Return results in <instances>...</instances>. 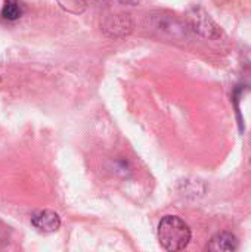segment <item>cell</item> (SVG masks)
<instances>
[{
    "label": "cell",
    "instance_id": "1",
    "mask_svg": "<svg viewBox=\"0 0 251 252\" xmlns=\"http://www.w3.org/2000/svg\"><path fill=\"white\" fill-rule=\"evenodd\" d=\"M157 235L161 247L170 252L185 250L192 238L189 226L176 216H166L161 219Z\"/></svg>",
    "mask_w": 251,
    "mask_h": 252
},
{
    "label": "cell",
    "instance_id": "2",
    "mask_svg": "<svg viewBox=\"0 0 251 252\" xmlns=\"http://www.w3.org/2000/svg\"><path fill=\"white\" fill-rule=\"evenodd\" d=\"M31 224L40 233H53L59 229L61 219L52 210H40L31 216Z\"/></svg>",
    "mask_w": 251,
    "mask_h": 252
},
{
    "label": "cell",
    "instance_id": "3",
    "mask_svg": "<svg viewBox=\"0 0 251 252\" xmlns=\"http://www.w3.org/2000/svg\"><path fill=\"white\" fill-rule=\"evenodd\" d=\"M240 248V242L237 239V236L231 232H220L216 236L212 238V241L209 242V245L206 247L207 251L212 252H234Z\"/></svg>",
    "mask_w": 251,
    "mask_h": 252
},
{
    "label": "cell",
    "instance_id": "4",
    "mask_svg": "<svg viewBox=\"0 0 251 252\" xmlns=\"http://www.w3.org/2000/svg\"><path fill=\"white\" fill-rule=\"evenodd\" d=\"M132 21L129 15H115L105 24V31L111 37H124L132 31Z\"/></svg>",
    "mask_w": 251,
    "mask_h": 252
},
{
    "label": "cell",
    "instance_id": "5",
    "mask_svg": "<svg viewBox=\"0 0 251 252\" xmlns=\"http://www.w3.org/2000/svg\"><path fill=\"white\" fill-rule=\"evenodd\" d=\"M192 21H194V28L198 30L201 34H204V35H207V37H213V38H215V37H217V35L220 34L217 25H216L207 15H200V13H197V15L192 16Z\"/></svg>",
    "mask_w": 251,
    "mask_h": 252
},
{
    "label": "cell",
    "instance_id": "6",
    "mask_svg": "<svg viewBox=\"0 0 251 252\" xmlns=\"http://www.w3.org/2000/svg\"><path fill=\"white\" fill-rule=\"evenodd\" d=\"M25 12V6L21 0H3V7H1V18L4 21H16L19 19Z\"/></svg>",
    "mask_w": 251,
    "mask_h": 252
},
{
    "label": "cell",
    "instance_id": "7",
    "mask_svg": "<svg viewBox=\"0 0 251 252\" xmlns=\"http://www.w3.org/2000/svg\"><path fill=\"white\" fill-rule=\"evenodd\" d=\"M62 9L72 12V13H81L86 9V1L84 0H58Z\"/></svg>",
    "mask_w": 251,
    "mask_h": 252
}]
</instances>
